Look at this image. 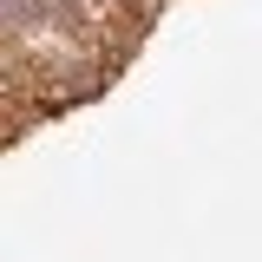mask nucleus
Returning <instances> with one entry per match:
<instances>
[{"mask_svg":"<svg viewBox=\"0 0 262 262\" xmlns=\"http://www.w3.org/2000/svg\"><path fill=\"white\" fill-rule=\"evenodd\" d=\"M170 0H7V144L105 98Z\"/></svg>","mask_w":262,"mask_h":262,"instance_id":"nucleus-1","label":"nucleus"}]
</instances>
